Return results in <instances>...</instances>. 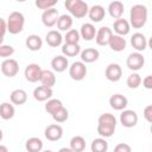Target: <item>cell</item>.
Returning a JSON list of instances; mask_svg holds the SVG:
<instances>
[{"instance_id": "d6a6232c", "label": "cell", "mask_w": 152, "mask_h": 152, "mask_svg": "<svg viewBox=\"0 0 152 152\" xmlns=\"http://www.w3.org/2000/svg\"><path fill=\"white\" fill-rule=\"evenodd\" d=\"M90 148H91V152H107L108 142L104 140V138H96L91 141Z\"/></svg>"}, {"instance_id": "f6af8a7d", "label": "cell", "mask_w": 152, "mask_h": 152, "mask_svg": "<svg viewBox=\"0 0 152 152\" xmlns=\"http://www.w3.org/2000/svg\"><path fill=\"white\" fill-rule=\"evenodd\" d=\"M0 152H8V148L5 145H1L0 144Z\"/></svg>"}, {"instance_id": "ac0fdd59", "label": "cell", "mask_w": 152, "mask_h": 152, "mask_svg": "<svg viewBox=\"0 0 152 152\" xmlns=\"http://www.w3.org/2000/svg\"><path fill=\"white\" fill-rule=\"evenodd\" d=\"M100 57V52L95 48H87L83 51H81V62L83 63H93L97 61Z\"/></svg>"}, {"instance_id": "ab89813d", "label": "cell", "mask_w": 152, "mask_h": 152, "mask_svg": "<svg viewBox=\"0 0 152 152\" xmlns=\"http://www.w3.org/2000/svg\"><path fill=\"white\" fill-rule=\"evenodd\" d=\"M113 152H132V148L126 142H120L115 147H114V151Z\"/></svg>"}, {"instance_id": "bcb514c9", "label": "cell", "mask_w": 152, "mask_h": 152, "mask_svg": "<svg viewBox=\"0 0 152 152\" xmlns=\"http://www.w3.org/2000/svg\"><path fill=\"white\" fill-rule=\"evenodd\" d=\"M2 137H4V134H2V131L0 129V141L2 140Z\"/></svg>"}, {"instance_id": "4fadbf2b", "label": "cell", "mask_w": 152, "mask_h": 152, "mask_svg": "<svg viewBox=\"0 0 152 152\" xmlns=\"http://www.w3.org/2000/svg\"><path fill=\"white\" fill-rule=\"evenodd\" d=\"M59 18L58 11L56 8H49L45 10L42 14V21L46 27H52L57 24V20Z\"/></svg>"}, {"instance_id": "d6986e66", "label": "cell", "mask_w": 152, "mask_h": 152, "mask_svg": "<svg viewBox=\"0 0 152 152\" xmlns=\"http://www.w3.org/2000/svg\"><path fill=\"white\" fill-rule=\"evenodd\" d=\"M52 96V88H46L44 86H39L37 88H34L33 90V97L37 100V101H46V100H50Z\"/></svg>"}, {"instance_id": "8d00e7d4", "label": "cell", "mask_w": 152, "mask_h": 152, "mask_svg": "<svg viewBox=\"0 0 152 152\" xmlns=\"http://www.w3.org/2000/svg\"><path fill=\"white\" fill-rule=\"evenodd\" d=\"M80 32L75 28H71L66 33H65V43H69V44H78V40H80Z\"/></svg>"}, {"instance_id": "4dcf8cb0", "label": "cell", "mask_w": 152, "mask_h": 152, "mask_svg": "<svg viewBox=\"0 0 152 152\" xmlns=\"http://www.w3.org/2000/svg\"><path fill=\"white\" fill-rule=\"evenodd\" d=\"M72 26V18L69 14H62L59 15L58 20H57V27L59 31H69L71 30Z\"/></svg>"}, {"instance_id": "484cf974", "label": "cell", "mask_w": 152, "mask_h": 152, "mask_svg": "<svg viewBox=\"0 0 152 152\" xmlns=\"http://www.w3.org/2000/svg\"><path fill=\"white\" fill-rule=\"evenodd\" d=\"M11 102L17 106H21L27 101V94L24 89H14L10 95Z\"/></svg>"}, {"instance_id": "f35d334b", "label": "cell", "mask_w": 152, "mask_h": 152, "mask_svg": "<svg viewBox=\"0 0 152 152\" xmlns=\"http://www.w3.org/2000/svg\"><path fill=\"white\" fill-rule=\"evenodd\" d=\"M13 53H14V48L12 45H6V44L0 45V57H4L7 59Z\"/></svg>"}, {"instance_id": "f546056e", "label": "cell", "mask_w": 152, "mask_h": 152, "mask_svg": "<svg viewBox=\"0 0 152 152\" xmlns=\"http://www.w3.org/2000/svg\"><path fill=\"white\" fill-rule=\"evenodd\" d=\"M14 113H15V109H14L12 103L2 102L0 104V116H1V119L10 120V119H12L14 116Z\"/></svg>"}, {"instance_id": "2e32d148", "label": "cell", "mask_w": 152, "mask_h": 152, "mask_svg": "<svg viewBox=\"0 0 152 152\" xmlns=\"http://www.w3.org/2000/svg\"><path fill=\"white\" fill-rule=\"evenodd\" d=\"M51 66H52V70L53 71H56V72H63L69 66V61H68V58L65 56L58 55V56H55L52 58Z\"/></svg>"}, {"instance_id": "4316f807", "label": "cell", "mask_w": 152, "mask_h": 152, "mask_svg": "<svg viewBox=\"0 0 152 152\" xmlns=\"http://www.w3.org/2000/svg\"><path fill=\"white\" fill-rule=\"evenodd\" d=\"M25 44H26V48L28 50H31V51H38V50L42 49L43 40H42V38L38 34H30L26 38Z\"/></svg>"}, {"instance_id": "ba28073f", "label": "cell", "mask_w": 152, "mask_h": 152, "mask_svg": "<svg viewBox=\"0 0 152 152\" xmlns=\"http://www.w3.org/2000/svg\"><path fill=\"white\" fill-rule=\"evenodd\" d=\"M19 71V64L13 58H7L1 63V72L6 77H14Z\"/></svg>"}, {"instance_id": "d590c367", "label": "cell", "mask_w": 152, "mask_h": 152, "mask_svg": "<svg viewBox=\"0 0 152 152\" xmlns=\"http://www.w3.org/2000/svg\"><path fill=\"white\" fill-rule=\"evenodd\" d=\"M126 83H127L128 88H131V89H137V88L141 84V77H140L139 74L133 72V74H131V75L127 77Z\"/></svg>"}, {"instance_id": "7dc6e473", "label": "cell", "mask_w": 152, "mask_h": 152, "mask_svg": "<svg viewBox=\"0 0 152 152\" xmlns=\"http://www.w3.org/2000/svg\"><path fill=\"white\" fill-rule=\"evenodd\" d=\"M2 42H4V38H0V45H2Z\"/></svg>"}, {"instance_id": "6da1fadb", "label": "cell", "mask_w": 152, "mask_h": 152, "mask_svg": "<svg viewBox=\"0 0 152 152\" xmlns=\"http://www.w3.org/2000/svg\"><path fill=\"white\" fill-rule=\"evenodd\" d=\"M116 128V118L110 113H103L97 120V133L101 138H109L114 134Z\"/></svg>"}, {"instance_id": "ee69618b", "label": "cell", "mask_w": 152, "mask_h": 152, "mask_svg": "<svg viewBox=\"0 0 152 152\" xmlns=\"http://www.w3.org/2000/svg\"><path fill=\"white\" fill-rule=\"evenodd\" d=\"M58 152H74V151L70 147H62V148H59Z\"/></svg>"}, {"instance_id": "836d02e7", "label": "cell", "mask_w": 152, "mask_h": 152, "mask_svg": "<svg viewBox=\"0 0 152 152\" xmlns=\"http://www.w3.org/2000/svg\"><path fill=\"white\" fill-rule=\"evenodd\" d=\"M63 104H62V101L58 100V99H50L48 100V102L45 103V110L49 113V114H53L55 112H57L59 108H62Z\"/></svg>"}, {"instance_id": "603a6c76", "label": "cell", "mask_w": 152, "mask_h": 152, "mask_svg": "<svg viewBox=\"0 0 152 152\" xmlns=\"http://www.w3.org/2000/svg\"><path fill=\"white\" fill-rule=\"evenodd\" d=\"M104 8L101 6V5H93L89 11H88V15L90 18L91 21H95V23H99L101 21L103 18H104Z\"/></svg>"}, {"instance_id": "b9f144b4", "label": "cell", "mask_w": 152, "mask_h": 152, "mask_svg": "<svg viewBox=\"0 0 152 152\" xmlns=\"http://www.w3.org/2000/svg\"><path fill=\"white\" fill-rule=\"evenodd\" d=\"M141 82L146 89H152V76L151 75H147L144 80H141Z\"/></svg>"}, {"instance_id": "83f0119b", "label": "cell", "mask_w": 152, "mask_h": 152, "mask_svg": "<svg viewBox=\"0 0 152 152\" xmlns=\"http://www.w3.org/2000/svg\"><path fill=\"white\" fill-rule=\"evenodd\" d=\"M25 148L27 152H40L43 150V141L37 137L28 138L25 142Z\"/></svg>"}, {"instance_id": "cb8c5ba5", "label": "cell", "mask_w": 152, "mask_h": 152, "mask_svg": "<svg viewBox=\"0 0 152 152\" xmlns=\"http://www.w3.org/2000/svg\"><path fill=\"white\" fill-rule=\"evenodd\" d=\"M95 34H96V30L91 23H86L81 26L80 37L83 38L84 40H93L95 38Z\"/></svg>"}, {"instance_id": "8992f818", "label": "cell", "mask_w": 152, "mask_h": 152, "mask_svg": "<svg viewBox=\"0 0 152 152\" xmlns=\"http://www.w3.org/2000/svg\"><path fill=\"white\" fill-rule=\"evenodd\" d=\"M126 64H127V68L129 70L138 71V70H140L144 66L145 58H144V56L140 52H132V53L128 55L127 61H126Z\"/></svg>"}, {"instance_id": "5b68a950", "label": "cell", "mask_w": 152, "mask_h": 152, "mask_svg": "<svg viewBox=\"0 0 152 152\" xmlns=\"http://www.w3.org/2000/svg\"><path fill=\"white\" fill-rule=\"evenodd\" d=\"M87 75V66L83 62L76 61L69 66V76L74 81H82Z\"/></svg>"}, {"instance_id": "7bdbcfd3", "label": "cell", "mask_w": 152, "mask_h": 152, "mask_svg": "<svg viewBox=\"0 0 152 152\" xmlns=\"http://www.w3.org/2000/svg\"><path fill=\"white\" fill-rule=\"evenodd\" d=\"M7 31V25H6V21L0 18V38H4L5 37V33Z\"/></svg>"}, {"instance_id": "60d3db41", "label": "cell", "mask_w": 152, "mask_h": 152, "mask_svg": "<svg viewBox=\"0 0 152 152\" xmlns=\"http://www.w3.org/2000/svg\"><path fill=\"white\" fill-rule=\"evenodd\" d=\"M144 118L146 119L147 122H152V106L148 104L144 109Z\"/></svg>"}, {"instance_id": "e0dca14e", "label": "cell", "mask_w": 152, "mask_h": 152, "mask_svg": "<svg viewBox=\"0 0 152 152\" xmlns=\"http://www.w3.org/2000/svg\"><path fill=\"white\" fill-rule=\"evenodd\" d=\"M113 28H114V32H115L118 36L124 37V36H126V34L129 33L131 25H129V23H128L126 19L120 18V19H116V20L114 21Z\"/></svg>"}, {"instance_id": "3957f363", "label": "cell", "mask_w": 152, "mask_h": 152, "mask_svg": "<svg viewBox=\"0 0 152 152\" xmlns=\"http://www.w3.org/2000/svg\"><path fill=\"white\" fill-rule=\"evenodd\" d=\"M7 31L11 34H18L24 30V25H25V17L21 12L14 11L12 13H10L8 18H7Z\"/></svg>"}, {"instance_id": "1f68e13d", "label": "cell", "mask_w": 152, "mask_h": 152, "mask_svg": "<svg viewBox=\"0 0 152 152\" xmlns=\"http://www.w3.org/2000/svg\"><path fill=\"white\" fill-rule=\"evenodd\" d=\"M70 148L74 152H83L86 148V139L81 135H75L70 140Z\"/></svg>"}, {"instance_id": "7c38bea8", "label": "cell", "mask_w": 152, "mask_h": 152, "mask_svg": "<svg viewBox=\"0 0 152 152\" xmlns=\"http://www.w3.org/2000/svg\"><path fill=\"white\" fill-rule=\"evenodd\" d=\"M112 34H113L112 28H109V27H107V26H102V27H100V28L96 31V34H95L96 44L100 45V46L108 45Z\"/></svg>"}, {"instance_id": "74e56055", "label": "cell", "mask_w": 152, "mask_h": 152, "mask_svg": "<svg viewBox=\"0 0 152 152\" xmlns=\"http://www.w3.org/2000/svg\"><path fill=\"white\" fill-rule=\"evenodd\" d=\"M56 4H57V0H37L36 1V6L44 11L49 8H53Z\"/></svg>"}, {"instance_id": "277c9868", "label": "cell", "mask_w": 152, "mask_h": 152, "mask_svg": "<svg viewBox=\"0 0 152 152\" xmlns=\"http://www.w3.org/2000/svg\"><path fill=\"white\" fill-rule=\"evenodd\" d=\"M64 6L75 18H83L88 14L89 11L88 4L83 0H66L64 2Z\"/></svg>"}, {"instance_id": "ffe728a7", "label": "cell", "mask_w": 152, "mask_h": 152, "mask_svg": "<svg viewBox=\"0 0 152 152\" xmlns=\"http://www.w3.org/2000/svg\"><path fill=\"white\" fill-rule=\"evenodd\" d=\"M126 39L121 36H118V34H112L110 39H109V43L108 45L110 46V49L113 51H116V52H120V51H124L126 49Z\"/></svg>"}, {"instance_id": "7a4b0ae2", "label": "cell", "mask_w": 152, "mask_h": 152, "mask_svg": "<svg viewBox=\"0 0 152 152\" xmlns=\"http://www.w3.org/2000/svg\"><path fill=\"white\" fill-rule=\"evenodd\" d=\"M147 21V8L144 5L137 4L131 7L129 12V25L134 28L142 27Z\"/></svg>"}, {"instance_id": "e575fe53", "label": "cell", "mask_w": 152, "mask_h": 152, "mask_svg": "<svg viewBox=\"0 0 152 152\" xmlns=\"http://www.w3.org/2000/svg\"><path fill=\"white\" fill-rule=\"evenodd\" d=\"M51 116H52V119H53L56 122L61 124V122H64V121L68 120V118H69V112H68L66 108L62 107V108H59L57 112H55Z\"/></svg>"}, {"instance_id": "d4e9b609", "label": "cell", "mask_w": 152, "mask_h": 152, "mask_svg": "<svg viewBox=\"0 0 152 152\" xmlns=\"http://www.w3.org/2000/svg\"><path fill=\"white\" fill-rule=\"evenodd\" d=\"M39 81H40L42 86H44L46 88H52L56 84V76H55L53 71H51V70H42Z\"/></svg>"}, {"instance_id": "7402d4cb", "label": "cell", "mask_w": 152, "mask_h": 152, "mask_svg": "<svg viewBox=\"0 0 152 152\" xmlns=\"http://www.w3.org/2000/svg\"><path fill=\"white\" fill-rule=\"evenodd\" d=\"M108 13L114 19H120L124 14V4L119 0L112 1L108 5Z\"/></svg>"}, {"instance_id": "9a60e30c", "label": "cell", "mask_w": 152, "mask_h": 152, "mask_svg": "<svg viewBox=\"0 0 152 152\" xmlns=\"http://www.w3.org/2000/svg\"><path fill=\"white\" fill-rule=\"evenodd\" d=\"M131 44H132V46L137 50V52L144 51V50L147 48L146 37H145L142 33H140V32L133 33V36L131 37Z\"/></svg>"}, {"instance_id": "c3c4849f", "label": "cell", "mask_w": 152, "mask_h": 152, "mask_svg": "<svg viewBox=\"0 0 152 152\" xmlns=\"http://www.w3.org/2000/svg\"><path fill=\"white\" fill-rule=\"evenodd\" d=\"M43 152H52V151H50V150H46V151H43Z\"/></svg>"}, {"instance_id": "8fae6325", "label": "cell", "mask_w": 152, "mask_h": 152, "mask_svg": "<svg viewBox=\"0 0 152 152\" xmlns=\"http://www.w3.org/2000/svg\"><path fill=\"white\" fill-rule=\"evenodd\" d=\"M45 138L50 141H57L63 135V128L58 124H51L45 128Z\"/></svg>"}, {"instance_id": "30bf717a", "label": "cell", "mask_w": 152, "mask_h": 152, "mask_svg": "<svg viewBox=\"0 0 152 152\" xmlns=\"http://www.w3.org/2000/svg\"><path fill=\"white\" fill-rule=\"evenodd\" d=\"M104 75H106V78L110 82H118L121 76H122V69L119 64L116 63H110L107 65L106 68V71H104Z\"/></svg>"}, {"instance_id": "44dd1931", "label": "cell", "mask_w": 152, "mask_h": 152, "mask_svg": "<svg viewBox=\"0 0 152 152\" xmlns=\"http://www.w3.org/2000/svg\"><path fill=\"white\" fill-rule=\"evenodd\" d=\"M45 40L48 43L49 46L51 48H57L62 44V40H63V37L59 31H56V30H51L46 33L45 36Z\"/></svg>"}, {"instance_id": "5bb4252c", "label": "cell", "mask_w": 152, "mask_h": 152, "mask_svg": "<svg viewBox=\"0 0 152 152\" xmlns=\"http://www.w3.org/2000/svg\"><path fill=\"white\" fill-rule=\"evenodd\" d=\"M109 104L115 110H124L128 104V100L121 94H114L109 97Z\"/></svg>"}, {"instance_id": "9c48e42d", "label": "cell", "mask_w": 152, "mask_h": 152, "mask_svg": "<svg viewBox=\"0 0 152 152\" xmlns=\"http://www.w3.org/2000/svg\"><path fill=\"white\" fill-rule=\"evenodd\" d=\"M120 122L124 127H134L138 124V114L132 109H124L120 114Z\"/></svg>"}, {"instance_id": "52a82bcc", "label": "cell", "mask_w": 152, "mask_h": 152, "mask_svg": "<svg viewBox=\"0 0 152 152\" xmlns=\"http://www.w3.org/2000/svg\"><path fill=\"white\" fill-rule=\"evenodd\" d=\"M42 68L39 66V64L37 63H31L28 64L25 70H24V76L26 78V81L31 82V83H34V82H38L39 78H40V74H42Z\"/></svg>"}, {"instance_id": "f1b7e54d", "label": "cell", "mask_w": 152, "mask_h": 152, "mask_svg": "<svg viewBox=\"0 0 152 152\" xmlns=\"http://www.w3.org/2000/svg\"><path fill=\"white\" fill-rule=\"evenodd\" d=\"M62 53L65 57H75L81 53V46L78 44H69L64 43L62 46Z\"/></svg>"}]
</instances>
